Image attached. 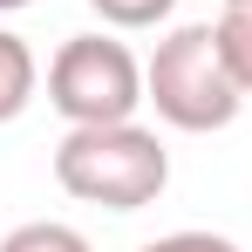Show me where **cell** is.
I'll use <instances>...</instances> for the list:
<instances>
[{"label": "cell", "mask_w": 252, "mask_h": 252, "mask_svg": "<svg viewBox=\"0 0 252 252\" xmlns=\"http://www.w3.org/2000/svg\"><path fill=\"white\" fill-rule=\"evenodd\" d=\"M0 252H95V246L75 225H62V218H28V225H14L0 239Z\"/></svg>", "instance_id": "5b68a950"}, {"label": "cell", "mask_w": 252, "mask_h": 252, "mask_svg": "<svg viewBox=\"0 0 252 252\" xmlns=\"http://www.w3.org/2000/svg\"><path fill=\"white\" fill-rule=\"evenodd\" d=\"M109 28H157V21H170L177 14V0H89Z\"/></svg>", "instance_id": "52a82bcc"}, {"label": "cell", "mask_w": 252, "mask_h": 252, "mask_svg": "<svg viewBox=\"0 0 252 252\" xmlns=\"http://www.w3.org/2000/svg\"><path fill=\"white\" fill-rule=\"evenodd\" d=\"M48 102L68 129L129 123L143 109V62L116 34H68L48 62Z\"/></svg>", "instance_id": "3957f363"}, {"label": "cell", "mask_w": 252, "mask_h": 252, "mask_svg": "<svg viewBox=\"0 0 252 252\" xmlns=\"http://www.w3.org/2000/svg\"><path fill=\"white\" fill-rule=\"evenodd\" d=\"M225 7H246V0H225Z\"/></svg>", "instance_id": "30bf717a"}, {"label": "cell", "mask_w": 252, "mask_h": 252, "mask_svg": "<svg viewBox=\"0 0 252 252\" xmlns=\"http://www.w3.org/2000/svg\"><path fill=\"white\" fill-rule=\"evenodd\" d=\"M218 48H225V68H232V82L252 95V0L218 14Z\"/></svg>", "instance_id": "8992f818"}, {"label": "cell", "mask_w": 252, "mask_h": 252, "mask_svg": "<svg viewBox=\"0 0 252 252\" xmlns=\"http://www.w3.org/2000/svg\"><path fill=\"white\" fill-rule=\"evenodd\" d=\"M21 7H28V0H0V14H21Z\"/></svg>", "instance_id": "9c48e42d"}, {"label": "cell", "mask_w": 252, "mask_h": 252, "mask_svg": "<svg viewBox=\"0 0 252 252\" xmlns=\"http://www.w3.org/2000/svg\"><path fill=\"white\" fill-rule=\"evenodd\" d=\"M143 102L184 136H211L246 109V89L232 82L211 21H184L157 41V55L143 62Z\"/></svg>", "instance_id": "7a4b0ae2"}, {"label": "cell", "mask_w": 252, "mask_h": 252, "mask_svg": "<svg viewBox=\"0 0 252 252\" xmlns=\"http://www.w3.org/2000/svg\"><path fill=\"white\" fill-rule=\"evenodd\" d=\"M55 184L102 211H143L170 184V150L136 116L129 123H82L55 143Z\"/></svg>", "instance_id": "6da1fadb"}, {"label": "cell", "mask_w": 252, "mask_h": 252, "mask_svg": "<svg viewBox=\"0 0 252 252\" xmlns=\"http://www.w3.org/2000/svg\"><path fill=\"white\" fill-rule=\"evenodd\" d=\"M143 252H239L225 232H164V239H150Z\"/></svg>", "instance_id": "ba28073f"}, {"label": "cell", "mask_w": 252, "mask_h": 252, "mask_svg": "<svg viewBox=\"0 0 252 252\" xmlns=\"http://www.w3.org/2000/svg\"><path fill=\"white\" fill-rule=\"evenodd\" d=\"M34 89H41V62H34V48L21 41V34H7V28H0V123L28 116Z\"/></svg>", "instance_id": "277c9868"}]
</instances>
